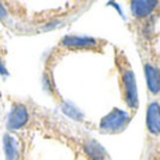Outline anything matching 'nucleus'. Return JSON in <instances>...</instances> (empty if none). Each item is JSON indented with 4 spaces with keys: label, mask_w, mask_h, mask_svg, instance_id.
I'll return each mask as SVG.
<instances>
[{
    "label": "nucleus",
    "mask_w": 160,
    "mask_h": 160,
    "mask_svg": "<svg viewBox=\"0 0 160 160\" xmlns=\"http://www.w3.org/2000/svg\"><path fill=\"white\" fill-rule=\"evenodd\" d=\"M4 160H105L87 131L31 97L7 96Z\"/></svg>",
    "instance_id": "f257e3e1"
},
{
    "label": "nucleus",
    "mask_w": 160,
    "mask_h": 160,
    "mask_svg": "<svg viewBox=\"0 0 160 160\" xmlns=\"http://www.w3.org/2000/svg\"><path fill=\"white\" fill-rule=\"evenodd\" d=\"M148 127L149 131L155 135L160 133V107L153 104L152 107L149 105V111H148Z\"/></svg>",
    "instance_id": "f03ea898"
},
{
    "label": "nucleus",
    "mask_w": 160,
    "mask_h": 160,
    "mask_svg": "<svg viewBox=\"0 0 160 160\" xmlns=\"http://www.w3.org/2000/svg\"><path fill=\"white\" fill-rule=\"evenodd\" d=\"M6 114H7V97L3 94L0 88V158L3 156V132H4V122H6Z\"/></svg>",
    "instance_id": "7ed1b4c3"
},
{
    "label": "nucleus",
    "mask_w": 160,
    "mask_h": 160,
    "mask_svg": "<svg viewBox=\"0 0 160 160\" xmlns=\"http://www.w3.org/2000/svg\"><path fill=\"white\" fill-rule=\"evenodd\" d=\"M6 31H0V65H4L7 56V37L4 35Z\"/></svg>",
    "instance_id": "20e7f679"
}]
</instances>
